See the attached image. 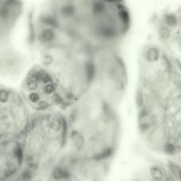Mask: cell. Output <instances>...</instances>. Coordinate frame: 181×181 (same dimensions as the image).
Listing matches in <instances>:
<instances>
[{
	"mask_svg": "<svg viewBox=\"0 0 181 181\" xmlns=\"http://www.w3.org/2000/svg\"><path fill=\"white\" fill-rule=\"evenodd\" d=\"M11 100V92L7 89L2 88L0 89V103L6 104Z\"/></svg>",
	"mask_w": 181,
	"mask_h": 181,
	"instance_id": "cell-1",
	"label": "cell"
}]
</instances>
